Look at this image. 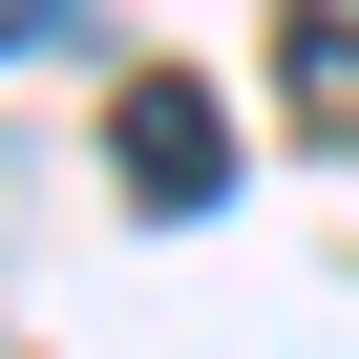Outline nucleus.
Listing matches in <instances>:
<instances>
[{"label":"nucleus","mask_w":359,"mask_h":359,"mask_svg":"<svg viewBox=\"0 0 359 359\" xmlns=\"http://www.w3.org/2000/svg\"><path fill=\"white\" fill-rule=\"evenodd\" d=\"M0 43H64V0H0Z\"/></svg>","instance_id":"3"},{"label":"nucleus","mask_w":359,"mask_h":359,"mask_svg":"<svg viewBox=\"0 0 359 359\" xmlns=\"http://www.w3.org/2000/svg\"><path fill=\"white\" fill-rule=\"evenodd\" d=\"M106 148H127V212H212V191H233L212 85H127V127H106Z\"/></svg>","instance_id":"1"},{"label":"nucleus","mask_w":359,"mask_h":359,"mask_svg":"<svg viewBox=\"0 0 359 359\" xmlns=\"http://www.w3.org/2000/svg\"><path fill=\"white\" fill-rule=\"evenodd\" d=\"M275 85H296L317 148H359V0H296V22H275Z\"/></svg>","instance_id":"2"}]
</instances>
